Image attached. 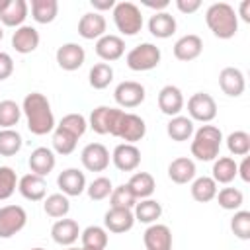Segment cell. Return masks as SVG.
<instances>
[{
	"mask_svg": "<svg viewBox=\"0 0 250 250\" xmlns=\"http://www.w3.org/2000/svg\"><path fill=\"white\" fill-rule=\"evenodd\" d=\"M230 230L236 238L248 240L250 238V211H244V209L234 211L230 219Z\"/></svg>",
	"mask_w": 250,
	"mask_h": 250,
	"instance_id": "cell-45",
	"label": "cell"
},
{
	"mask_svg": "<svg viewBox=\"0 0 250 250\" xmlns=\"http://www.w3.org/2000/svg\"><path fill=\"white\" fill-rule=\"evenodd\" d=\"M96 55L105 61V62H113V61H119L123 55H125V41L119 37V35H102L98 41H96Z\"/></svg>",
	"mask_w": 250,
	"mask_h": 250,
	"instance_id": "cell-18",
	"label": "cell"
},
{
	"mask_svg": "<svg viewBox=\"0 0 250 250\" xmlns=\"http://www.w3.org/2000/svg\"><path fill=\"white\" fill-rule=\"evenodd\" d=\"M29 250H45V248H41V246H35V248H29Z\"/></svg>",
	"mask_w": 250,
	"mask_h": 250,
	"instance_id": "cell-56",
	"label": "cell"
},
{
	"mask_svg": "<svg viewBox=\"0 0 250 250\" xmlns=\"http://www.w3.org/2000/svg\"><path fill=\"white\" fill-rule=\"evenodd\" d=\"M236 16H240V20L246 21V23L250 21V0H242V2H240Z\"/></svg>",
	"mask_w": 250,
	"mask_h": 250,
	"instance_id": "cell-52",
	"label": "cell"
},
{
	"mask_svg": "<svg viewBox=\"0 0 250 250\" xmlns=\"http://www.w3.org/2000/svg\"><path fill=\"white\" fill-rule=\"evenodd\" d=\"M57 186L66 197H76L86 191V176L78 168H66L57 176Z\"/></svg>",
	"mask_w": 250,
	"mask_h": 250,
	"instance_id": "cell-14",
	"label": "cell"
},
{
	"mask_svg": "<svg viewBox=\"0 0 250 250\" xmlns=\"http://www.w3.org/2000/svg\"><path fill=\"white\" fill-rule=\"evenodd\" d=\"M135 225V215L133 209H117V207H109L107 213L104 215V227L109 232L121 234L131 230Z\"/></svg>",
	"mask_w": 250,
	"mask_h": 250,
	"instance_id": "cell-19",
	"label": "cell"
},
{
	"mask_svg": "<svg viewBox=\"0 0 250 250\" xmlns=\"http://www.w3.org/2000/svg\"><path fill=\"white\" fill-rule=\"evenodd\" d=\"M205 23L211 33L219 39H230L238 31V16L236 10L227 2H215L205 12Z\"/></svg>",
	"mask_w": 250,
	"mask_h": 250,
	"instance_id": "cell-2",
	"label": "cell"
},
{
	"mask_svg": "<svg viewBox=\"0 0 250 250\" xmlns=\"http://www.w3.org/2000/svg\"><path fill=\"white\" fill-rule=\"evenodd\" d=\"M55 59H57V64H59L62 70L72 72V70H78V68L84 64V61H86V51H84V47L78 45V43H64V45H61V47L57 49Z\"/></svg>",
	"mask_w": 250,
	"mask_h": 250,
	"instance_id": "cell-12",
	"label": "cell"
},
{
	"mask_svg": "<svg viewBox=\"0 0 250 250\" xmlns=\"http://www.w3.org/2000/svg\"><path fill=\"white\" fill-rule=\"evenodd\" d=\"M27 164H29L31 174H37V176L45 178V176H49V174L53 172V168H55V164H57V156H55V152H53L51 148H47V146H37L35 150H31Z\"/></svg>",
	"mask_w": 250,
	"mask_h": 250,
	"instance_id": "cell-23",
	"label": "cell"
},
{
	"mask_svg": "<svg viewBox=\"0 0 250 250\" xmlns=\"http://www.w3.org/2000/svg\"><path fill=\"white\" fill-rule=\"evenodd\" d=\"M195 162L188 156H178L168 164V178L174 184H189L195 178Z\"/></svg>",
	"mask_w": 250,
	"mask_h": 250,
	"instance_id": "cell-27",
	"label": "cell"
},
{
	"mask_svg": "<svg viewBox=\"0 0 250 250\" xmlns=\"http://www.w3.org/2000/svg\"><path fill=\"white\" fill-rule=\"evenodd\" d=\"M21 117V107L14 100H4L0 102V127L2 129H12L18 125Z\"/></svg>",
	"mask_w": 250,
	"mask_h": 250,
	"instance_id": "cell-42",
	"label": "cell"
},
{
	"mask_svg": "<svg viewBox=\"0 0 250 250\" xmlns=\"http://www.w3.org/2000/svg\"><path fill=\"white\" fill-rule=\"evenodd\" d=\"M18 174L14 168L10 166H0V201L8 199L14 195L16 188H18Z\"/></svg>",
	"mask_w": 250,
	"mask_h": 250,
	"instance_id": "cell-46",
	"label": "cell"
},
{
	"mask_svg": "<svg viewBox=\"0 0 250 250\" xmlns=\"http://www.w3.org/2000/svg\"><path fill=\"white\" fill-rule=\"evenodd\" d=\"M90 4H92V8H94V12L102 14V12L113 10V6H115V0H90Z\"/></svg>",
	"mask_w": 250,
	"mask_h": 250,
	"instance_id": "cell-51",
	"label": "cell"
},
{
	"mask_svg": "<svg viewBox=\"0 0 250 250\" xmlns=\"http://www.w3.org/2000/svg\"><path fill=\"white\" fill-rule=\"evenodd\" d=\"M76 143H78V139H76L72 133H68L66 129H62V127H59V125L53 129V148H55L57 154L66 156V154L74 152Z\"/></svg>",
	"mask_w": 250,
	"mask_h": 250,
	"instance_id": "cell-38",
	"label": "cell"
},
{
	"mask_svg": "<svg viewBox=\"0 0 250 250\" xmlns=\"http://www.w3.org/2000/svg\"><path fill=\"white\" fill-rule=\"evenodd\" d=\"M82 250H90V248H82Z\"/></svg>",
	"mask_w": 250,
	"mask_h": 250,
	"instance_id": "cell-57",
	"label": "cell"
},
{
	"mask_svg": "<svg viewBox=\"0 0 250 250\" xmlns=\"http://www.w3.org/2000/svg\"><path fill=\"white\" fill-rule=\"evenodd\" d=\"M12 72H14V59L8 53L0 51V80L10 78Z\"/></svg>",
	"mask_w": 250,
	"mask_h": 250,
	"instance_id": "cell-48",
	"label": "cell"
},
{
	"mask_svg": "<svg viewBox=\"0 0 250 250\" xmlns=\"http://www.w3.org/2000/svg\"><path fill=\"white\" fill-rule=\"evenodd\" d=\"M109 150L102 143H88L80 152V162L88 172H104L109 166Z\"/></svg>",
	"mask_w": 250,
	"mask_h": 250,
	"instance_id": "cell-11",
	"label": "cell"
},
{
	"mask_svg": "<svg viewBox=\"0 0 250 250\" xmlns=\"http://www.w3.org/2000/svg\"><path fill=\"white\" fill-rule=\"evenodd\" d=\"M27 225V213L21 205L0 207V238H12Z\"/></svg>",
	"mask_w": 250,
	"mask_h": 250,
	"instance_id": "cell-8",
	"label": "cell"
},
{
	"mask_svg": "<svg viewBox=\"0 0 250 250\" xmlns=\"http://www.w3.org/2000/svg\"><path fill=\"white\" fill-rule=\"evenodd\" d=\"M39 31L33 27V25H20L14 35H12V47L16 53L20 55H27V53H33L37 47H39Z\"/></svg>",
	"mask_w": 250,
	"mask_h": 250,
	"instance_id": "cell-22",
	"label": "cell"
},
{
	"mask_svg": "<svg viewBox=\"0 0 250 250\" xmlns=\"http://www.w3.org/2000/svg\"><path fill=\"white\" fill-rule=\"evenodd\" d=\"M189 191L197 203H207V201L215 199L219 189H217V182L211 176H199V178H193Z\"/></svg>",
	"mask_w": 250,
	"mask_h": 250,
	"instance_id": "cell-32",
	"label": "cell"
},
{
	"mask_svg": "<svg viewBox=\"0 0 250 250\" xmlns=\"http://www.w3.org/2000/svg\"><path fill=\"white\" fill-rule=\"evenodd\" d=\"M127 186L135 193L137 201L139 199H148L156 189V182H154L152 174H148V172H135L131 176V180L127 182Z\"/></svg>",
	"mask_w": 250,
	"mask_h": 250,
	"instance_id": "cell-31",
	"label": "cell"
},
{
	"mask_svg": "<svg viewBox=\"0 0 250 250\" xmlns=\"http://www.w3.org/2000/svg\"><path fill=\"white\" fill-rule=\"evenodd\" d=\"M137 203V197L135 193L131 191V188L127 184H121L117 188L111 189V195H109V205L111 207H117V209H133Z\"/></svg>",
	"mask_w": 250,
	"mask_h": 250,
	"instance_id": "cell-41",
	"label": "cell"
},
{
	"mask_svg": "<svg viewBox=\"0 0 250 250\" xmlns=\"http://www.w3.org/2000/svg\"><path fill=\"white\" fill-rule=\"evenodd\" d=\"M18 191L27 201H41L47 195V182H45V178L29 172L18 180Z\"/></svg>",
	"mask_w": 250,
	"mask_h": 250,
	"instance_id": "cell-24",
	"label": "cell"
},
{
	"mask_svg": "<svg viewBox=\"0 0 250 250\" xmlns=\"http://www.w3.org/2000/svg\"><path fill=\"white\" fill-rule=\"evenodd\" d=\"M148 31L158 39H168L176 33V20L168 12H154L148 20Z\"/></svg>",
	"mask_w": 250,
	"mask_h": 250,
	"instance_id": "cell-28",
	"label": "cell"
},
{
	"mask_svg": "<svg viewBox=\"0 0 250 250\" xmlns=\"http://www.w3.org/2000/svg\"><path fill=\"white\" fill-rule=\"evenodd\" d=\"M113 98L117 102L119 107H125V109H133L137 105H141L146 98V90L141 82H135V80H123L115 86L113 90Z\"/></svg>",
	"mask_w": 250,
	"mask_h": 250,
	"instance_id": "cell-9",
	"label": "cell"
},
{
	"mask_svg": "<svg viewBox=\"0 0 250 250\" xmlns=\"http://www.w3.org/2000/svg\"><path fill=\"white\" fill-rule=\"evenodd\" d=\"M121 113H123V109H119V107L98 105L96 109H92L88 125H90L92 131L98 133V135H113L115 125H117Z\"/></svg>",
	"mask_w": 250,
	"mask_h": 250,
	"instance_id": "cell-10",
	"label": "cell"
},
{
	"mask_svg": "<svg viewBox=\"0 0 250 250\" xmlns=\"http://www.w3.org/2000/svg\"><path fill=\"white\" fill-rule=\"evenodd\" d=\"M176 8L182 14H193L201 8V0H176Z\"/></svg>",
	"mask_w": 250,
	"mask_h": 250,
	"instance_id": "cell-49",
	"label": "cell"
},
{
	"mask_svg": "<svg viewBox=\"0 0 250 250\" xmlns=\"http://www.w3.org/2000/svg\"><path fill=\"white\" fill-rule=\"evenodd\" d=\"M133 215H135V221L145 223V225H152V223H156V221L160 219V215H162V205H160L156 199H152V197H148V199H139V201L135 203V207H133Z\"/></svg>",
	"mask_w": 250,
	"mask_h": 250,
	"instance_id": "cell-29",
	"label": "cell"
},
{
	"mask_svg": "<svg viewBox=\"0 0 250 250\" xmlns=\"http://www.w3.org/2000/svg\"><path fill=\"white\" fill-rule=\"evenodd\" d=\"M43 211L53 219H62L70 211V201L64 193H51L43 199Z\"/></svg>",
	"mask_w": 250,
	"mask_h": 250,
	"instance_id": "cell-36",
	"label": "cell"
},
{
	"mask_svg": "<svg viewBox=\"0 0 250 250\" xmlns=\"http://www.w3.org/2000/svg\"><path fill=\"white\" fill-rule=\"evenodd\" d=\"M227 148L234 156H246L250 152V135L246 131H232L227 137Z\"/></svg>",
	"mask_w": 250,
	"mask_h": 250,
	"instance_id": "cell-43",
	"label": "cell"
},
{
	"mask_svg": "<svg viewBox=\"0 0 250 250\" xmlns=\"http://www.w3.org/2000/svg\"><path fill=\"white\" fill-rule=\"evenodd\" d=\"M219 86H221L223 94H227L229 98L242 96L246 90V80H244L242 70L236 66H225L219 72Z\"/></svg>",
	"mask_w": 250,
	"mask_h": 250,
	"instance_id": "cell-15",
	"label": "cell"
},
{
	"mask_svg": "<svg viewBox=\"0 0 250 250\" xmlns=\"http://www.w3.org/2000/svg\"><path fill=\"white\" fill-rule=\"evenodd\" d=\"M111 189H113V184H111V180L105 178V176L94 178V180L86 186V193H88V197L94 199V201H102V199L109 197V195H111Z\"/></svg>",
	"mask_w": 250,
	"mask_h": 250,
	"instance_id": "cell-44",
	"label": "cell"
},
{
	"mask_svg": "<svg viewBox=\"0 0 250 250\" xmlns=\"http://www.w3.org/2000/svg\"><path fill=\"white\" fill-rule=\"evenodd\" d=\"M221 143H223L221 129L215 127V125L205 123L197 131H193V139H191V145H189L191 156H195L201 162H211L219 156Z\"/></svg>",
	"mask_w": 250,
	"mask_h": 250,
	"instance_id": "cell-3",
	"label": "cell"
},
{
	"mask_svg": "<svg viewBox=\"0 0 250 250\" xmlns=\"http://www.w3.org/2000/svg\"><path fill=\"white\" fill-rule=\"evenodd\" d=\"M166 133L172 141L176 143H184V141H189L193 137V121L186 115H176V117H170L168 125H166Z\"/></svg>",
	"mask_w": 250,
	"mask_h": 250,
	"instance_id": "cell-30",
	"label": "cell"
},
{
	"mask_svg": "<svg viewBox=\"0 0 250 250\" xmlns=\"http://www.w3.org/2000/svg\"><path fill=\"white\" fill-rule=\"evenodd\" d=\"M188 113L191 121L211 123L217 117V102L207 92H195L188 100Z\"/></svg>",
	"mask_w": 250,
	"mask_h": 250,
	"instance_id": "cell-7",
	"label": "cell"
},
{
	"mask_svg": "<svg viewBox=\"0 0 250 250\" xmlns=\"http://www.w3.org/2000/svg\"><path fill=\"white\" fill-rule=\"evenodd\" d=\"M59 127L66 129V131L72 133L76 139H80V137L86 133V129H88V121H86V117H84L82 113H66V115L61 119Z\"/></svg>",
	"mask_w": 250,
	"mask_h": 250,
	"instance_id": "cell-47",
	"label": "cell"
},
{
	"mask_svg": "<svg viewBox=\"0 0 250 250\" xmlns=\"http://www.w3.org/2000/svg\"><path fill=\"white\" fill-rule=\"evenodd\" d=\"M143 4H145L146 8L156 10V12H164V10L170 6V2H168V0H156V2H152V0H145Z\"/></svg>",
	"mask_w": 250,
	"mask_h": 250,
	"instance_id": "cell-53",
	"label": "cell"
},
{
	"mask_svg": "<svg viewBox=\"0 0 250 250\" xmlns=\"http://www.w3.org/2000/svg\"><path fill=\"white\" fill-rule=\"evenodd\" d=\"M201 51H203V41H201V37L195 35V33L182 35V37L174 43V57H176L178 61H184V62L197 59V57L201 55Z\"/></svg>",
	"mask_w": 250,
	"mask_h": 250,
	"instance_id": "cell-26",
	"label": "cell"
},
{
	"mask_svg": "<svg viewBox=\"0 0 250 250\" xmlns=\"http://www.w3.org/2000/svg\"><path fill=\"white\" fill-rule=\"evenodd\" d=\"M215 199L219 201V205L227 211H238L244 203V193L238 188H223L217 191Z\"/></svg>",
	"mask_w": 250,
	"mask_h": 250,
	"instance_id": "cell-40",
	"label": "cell"
},
{
	"mask_svg": "<svg viewBox=\"0 0 250 250\" xmlns=\"http://www.w3.org/2000/svg\"><path fill=\"white\" fill-rule=\"evenodd\" d=\"M113 80V68L111 64L107 62H98L90 68V74H88V82L94 90H104L111 84Z\"/></svg>",
	"mask_w": 250,
	"mask_h": 250,
	"instance_id": "cell-37",
	"label": "cell"
},
{
	"mask_svg": "<svg viewBox=\"0 0 250 250\" xmlns=\"http://www.w3.org/2000/svg\"><path fill=\"white\" fill-rule=\"evenodd\" d=\"M111 14H113V23L119 33L133 37L143 29V14L139 6L133 2H115Z\"/></svg>",
	"mask_w": 250,
	"mask_h": 250,
	"instance_id": "cell-4",
	"label": "cell"
},
{
	"mask_svg": "<svg viewBox=\"0 0 250 250\" xmlns=\"http://www.w3.org/2000/svg\"><path fill=\"white\" fill-rule=\"evenodd\" d=\"M158 107L164 115L176 117L180 115V111L184 109V94L178 86L166 84L164 88H160L158 92Z\"/></svg>",
	"mask_w": 250,
	"mask_h": 250,
	"instance_id": "cell-20",
	"label": "cell"
},
{
	"mask_svg": "<svg viewBox=\"0 0 250 250\" xmlns=\"http://www.w3.org/2000/svg\"><path fill=\"white\" fill-rule=\"evenodd\" d=\"M105 27H107V21L102 14L86 12L78 21V35L88 41H92V39L98 41L102 35H105Z\"/></svg>",
	"mask_w": 250,
	"mask_h": 250,
	"instance_id": "cell-21",
	"label": "cell"
},
{
	"mask_svg": "<svg viewBox=\"0 0 250 250\" xmlns=\"http://www.w3.org/2000/svg\"><path fill=\"white\" fill-rule=\"evenodd\" d=\"M236 176H240L242 182H250V156L246 154L240 164H236Z\"/></svg>",
	"mask_w": 250,
	"mask_h": 250,
	"instance_id": "cell-50",
	"label": "cell"
},
{
	"mask_svg": "<svg viewBox=\"0 0 250 250\" xmlns=\"http://www.w3.org/2000/svg\"><path fill=\"white\" fill-rule=\"evenodd\" d=\"M111 162L115 164L117 170L121 172H133L139 168L141 164V150L135 145L129 143H121L113 148L111 152Z\"/></svg>",
	"mask_w": 250,
	"mask_h": 250,
	"instance_id": "cell-16",
	"label": "cell"
},
{
	"mask_svg": "<svg viewBox=\"0 0 250 250\" xmlns=\"http://www.w3.org/2000/svg\"><path fill=\"white\" fill-rule=\"evenodd\" d=\"M59 14L57 0H31V18L37 23H51Z\"/></svg>",
	"mask_w": 250,
	"mask_h": 250,
	"instance_id": "cell-35",
	"label": "cell"
},
{
	"mask_svg": "<svg viewBox=\"0 0 250 250\" xmlns=\"http://www.w3.org/2000/svg\"><path fill=\"white\" fill-rule=\"evenodd\" d=\"M160 59H162V53H160V49L156 45H152V43H141V45L133 47L127 53L125 62H127V66L131 70L145 72V70L156 68L158 62H160Z\"/></svg>",
	"mask_w": 250,
	"mask_h": 250,
	"instance_id": "cell-5",
	"label": "cell"
},
{
	"mask_svg": "<svg viewBox=\"0 0 250 250\" xmlns=\"http://www.w3.org/2000/svg\"><path fill=\"white\" fill-rule=\"evenodd\" d=\"M21 135L16 129H0V156H14L21 150Z\"/></svg>",
	"mask_w": 250,
	"mask_h": 250,
	"instance_id": "cell-39",
	"label": "cell"
},
{
	"mask_svg": "<svg viewBox=\"0 0 250 250\" xmlns=\"http://www.w3.org/2000/svg\"><path fill=\"white\" fill-rule=\"evenodd\" d=\"M80 240H82V248H90V250H105L107 246V230L104 227L98 225H90L80 232Z\"/></svg>",
	"mask_w": 250,
	"mask_h": 250,
	"instance_id": "cell-34",
	"label": "cell"
},
{
	"mask_svg": "<svg viewBox=\"0 0 250 250\" xmlns=\"http://www.w3.org/2000/svg\"><path fill=\"white\" fill-rule=\"evenodd\" d=\"M21 113L25 115L29 133H33L37 137H43L47 133H53V129L57 127L55 125V115H53L51 104L39 92H31V94H27L23 98Z\"/></svg>",
	"mask_w": 250,
	"mask_h": 250,
	"instance_id": "cell-1",
	"label": "cell"
},
{
	"mask_svg": "<svg viewBox=\"0 0 250 250\" xmlns=\"http://www.w3.org/2000/svg\"><path fill=\"white\" fill-rule=\"evenodd\" d=\"M146 135V123L143 117H139L137 113H127L123 111L117 125H115V131L111 137H117L129 145H135L137 141H141L143 137Z\"/></svg>",
	"mask_w": 250,
	"mask_h": 250,
	"instance_id": "cell-6",
	"label": "cell"
},
{
	"mask_svg": "<svg viewBox=\"0 0 250 250\" xmlns=\"http://www.w3.org/2000/svg\"><path fill=\"white\" fill-rule=\"evenodd\" d=\"M146 250H172V230L168 225L152 223L143 234Z\"/></svg>",
	"mask_w": 250,
	"mask_h": 250,
	"instance_id": "cell-17",
	"label": "cell"
},
{
	"mask_svg": "<svg viewBox=\"0 0 250 250\" xmlns=\"http://www.w3.org/2000/svg\"><path fill=\"white\" fill-rule=\"evenodd\" d=\"M80 232L82 230H80V227L74 219H64L62 217V219H57L55 225L51 227V236L61 246H72L78 240Z\"/></svg>",
	"mask_w": 250,
	"mask_h": 250,
	"instance_id": "cell-25",
	"label": "cell"
},
{
	"mask_svg": "<svg viewBox=\"0 0 250 250\" xmlns=\"http://www.w3.org/2000/svg\"><path fill=\"white\" fill-rule=\"evenodd\" d=\"M29 6L25 0H2L0 2V21L6 27H20L27 18Z\"/></svg>",
	"mask_w": 250,
	"mask_h": 250,
	"instance_id": "cell-13",
	"label": "cell"
},
{
	"mask_svg": "<svg viewBox=\"0 0 250 250\" xmlns=\"http://www.w3.org/2000/svg\"><path fill=\"white\" fill-rule=\"evenodd\" d=\"M66 250H82V248H76V246H68Z\"/></svg>",
	"mask_w": 250,
	"mask_h": 250,
	"instance_id": "cell-55",
	"label": "cell"
},
{
	"mask_svg": "<svg viewBox=\"0 0 250 250\" xmlns=\"http://www.w3.org/2000/svg\"><path fill=\"white\" fill-rule=\"evenodd\" d=\"M4 39V29H2V25H0V41Z\"/></svg>",
	"mask_w": 250,
	"mask_h": 250,
	"instance_id": "cell-54",
	"label": "cell"
},
{
	"mask_svg": "<svg viewBox=\"0 0 250 250\" xmlns=\"http://www.w3.org/2000/svg\"><path fill=\"white\" fill-rule=\"evenodd\" d=\"M211 178L217 184H230L236 178V160L230 156H217L213 160Z\"/></svg>",
	"mask_w": 250,
	"mask_h": 250,
	"instance_id": "cell-33",
	"label": "cell"
}]
</instances>
